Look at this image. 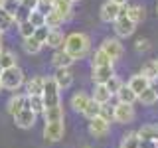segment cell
<instances>
[{
    "instance_id": "35",
    "label": "cell",
    "mask_w": 158,
    "mask_h": 148,
    "mask_svg": "<svg viewBox=\"0 0 158 148\" xmlns=\"http://www.w3.org/2000/svg\"><path fill=\"white\" fill-rule=\"evenodd\" d=\"M18 34H20V38H32L34 36V30H36V28H34L32 26V22H30V20H26V22H20L18 24Z\"/></svg>"
},
{
    "instance_id": "4",
    "label": "cell",
    "mask_w": 158,
    "mask_h": 148,
    "mask_svg": "<svg viewBox=\"0 0 158 148\" xmlns=\"http://www.w3.org/2000/svg\"><path fill=\"white\" fill-rule=\"evenodd\" d=\"M44 140L49 142V144H56V142L63 140L65 136V122L59 121V122H46L44 125V132H42Z\"/></svg>"
},
{
    "instance_id": "47",
    "label": "cell",
    "mask_w": 158,
    "mask_h": 148,
    "mask_svg": "<svg viewBox=\"0 0 158 148\" xmlns=\"http://www.w3.org/2000/svg\"><path fill=\"white\" fill-rule=\"evenodd\" d=\"M111 2L118 4V6H127V4H128V0H111Z\"/></svg>"
},
{
    "instance_id": "20",
    "label": "cell",
    "mask_w": 158,
    "mask_h": 148,
    "mask_svg": "<svg viewBox=\"0 0 158 148\" xmlns=\"http://www.w3.org/2000/svg\"><path fill=\"white\" fill-rule=\"evenodd\" d=\"M128 87L132 89V91L136 93V95H140L144 89H148V85H150V81L144 77V75H140V73H135V75H131V79H128V83H127Z\"/></svg>"
},
{
    "instance_id": "24",
    "label": "cell",
    "mask_w": 158,
    "mask_h": 148,
    "mask_svg": "<svg viewBox=\"0 0 158 148\" xmlns=\"http://www.w3.org/2000/svg\"><path fill=\"white\" fill-rule=\"evenodd\" d=\"M65 118V111H63V105H57V107H49L44 111V121L46 122H59Z\"/></svg>"
},
{
    "instance_id": "10",
    "label": "cell",
    "mask_w": 158,
    "mask_h": 148,
    "mask_svg": "<svg viewBox=\"0 0 158 148\" xmlns=\"http://www.w3.org/2000/svg\"><path fill=\"white\" fill-rule=\"evenodd\" d=\"M121 12H123V6L107 0V2L101 6V10H99V18H101V22H105V24H113L118 16H121Z\"/></svg>"
},
{
    "instance_id": "7",
    "label": "cell",
    "mask_w": 158,
    "mask_h": 148,
    "mask_svg": "<svg viewBox=\"0 0 158 148\" xmlns=\"http://www.w3.org/2000/svg\"><path fill=\"white\" fill-rule=\"evenodd\" d=\"M115 73V63H109V65H101V67H91V81L93 85H105Z\"/></svg>"
},
{
    "instance_id": "52",
    "label": "cell",
    "mask_w": 158,
    "mask_h": 148,
    "mask_svg": "<svg viewBox=\"0 0 158 148\" xmlns=\"http://www.w3.org/2000/svg\"><path fill=\"white\" fill-rule=\"evenodd\" d=\"M156 14H158V2H156Z\"/></svg>"
},
{
    "instance_id": "31",
    "label": "cell",
    "mask_w": 158,
    "mask_h": 148,
    "mask_svg": "<svg viewBox=\"0 0 158 148\" xmlns=\"http://www.w3.org/2000/svg\"><path fill=\"white\" fill-rule=\"evenodd\" d=\"M138 103H142L144 107H152V105H156V103H158V95L152 91L150 87H148V89H144V91L138 95Z\"/></svg>"
},
{
    "instance_id": "26",
    "label": "cell",
    "mask_w": 158,
    "mask_h": 148,
    "mask_svg": "<svg viewBox=\"0 0 158 148\" xmlns=\"http://www.w3.org/2000/svg\"><path fill=\"white\" fill-rule=\"evenodd\" d=\"M65 24V20H63V16L59 12H56V10H49V12L46 14V26L49 30H61V26Z\"/></svg>"
},
{
    "instance_id": "32",
    "label": "cell",
    "mask_w": 158,
    "mask_h": 148,
    "mask_svg": "<svg viewBox=\"0 0 158 148\" xmlns=\"http://www.w3.org/2000/svg\"><path fill=\"white\" fill-rule=\"evenodd\" d=\"M140 75H144L148 81H150L152 77H156L158 75V69H156V65H154V59H148V61H144L142 63V67H140Z\"/></svg>"
},
{
    "instance_id": "28",
    "label": "cell",
    "mask_w": 158,
    "mask_h": 148,
    "mask_svg": "<svg viewBox=\"0 0 158 148\" xmlns=\"http://www.w3.org/2000/svg\"><path fill=\"white\" fill-rule=\"evenodd\" d=\"M28 107L32 109L36 115H44V111H46L44 97H42V95H28Z\"/></svg>"
},
{
    "instance_id": "13",
    "label": "cell",
    "mask_w": 158,
    "mask_h": 148,
    "mask_svg": "<svg viewBox=\"0 0 158 148\" xmlns=\"http://www.w3.org/2000/svg\"><path fill=\"white\" fill-rule=\"evenodd\" d=\"M89 103H91V95L87 91H75L71 95V99H69V107L75 113H79V115H83V111L87 109Z\"/></svg>"
},
{
    "instance_id": "2",
    "label": "cell",
    "mask_w": 158,
    "mask_h": 148,
    "mask_svg": "<svg viewBox=\"0 0 158 148\" xmlns=\"http://www.w3.org/2000/svg\"><path fill=\"white\" fill-rule=\"evenodd\" d=\"M0 81H2V87L6 89V91H14V93H16L18 89L24 85V81H26V75H24V71L16 65V67L4 69L2 75H0Z\"/></svg>"
},
{
    "instance_id": "14",
    "label": "cell",
    "mask_w": 158,
    "mask_h": 148,
    "mask_svg": "<svg viewBox=\"0 0 158 148\" xmlns=\"http://www.w3.org/2000/svg\"><path fill=\"white\" fill-rule=\"evenodd\" d=\"M52 79L56 81V85L59 87V91H65V89H69L73 85V73H71V69H56L53 71V75H52Z\"/></svg>"
},
{
    "instance_id": "18",
    "label": "cell",
    "mask_w": 158,
    "mask_h": 148,
    "mask_svg": "<svg viewBox=\"0 0 158 148\" xmlns=\"http://www.w3.org/2000/svg\"><path fill=\"white\" fill-rule=\"evenodd\" d=\"M136 134H138V138L158 142V122H148V125H142L136 130Z\"/></svg>"
},
{
    "instance_id": "5",
    "label": "cell",
    "mask_w": 158,
    "mask_h": 148,
    "mask_svg": "<svg viewBox=\"0 0 158 148\" xmlns=\"http://www.w3.org/2000/svg\"><path fill=\"white\" fill-rule=\"evenodd\" d=\"M99 47L107 53V57L111 59L113 63L118 61V59L123 57V53H125V46L121 43V39H118V38H105Z\"/></svg>"
},
{
    "instance_id": "3",
    "label": "cell",
    "mask_w": 158,
    "mask_h": 148,
    "mask_svg": "<svg viewBox=\"0 0 158 148\" xmlns=\"http://www.w3.org/2000/svg\"><path fill=\"white\" fill-rule=\"evenodd\" d=\"M42 97H44V103H46V109L61 105V91H59V87L56 85V81L52 77H46V85H44Z\"/></svg>"
},
{
    "instance_id": "19",
    "label": "cell",
    "mask_w": 158,
    "mask_h": 148,
    "mask_svg": "<svg viewBox=\"0 0 158 148\" xmlns=\"http://www.w3.org/2000/svg\"><path fill=\"white\" fill-rule=\"evenodd\" d=\"M44 85H46V77L44 75H34L26 83V95H42Z\"/></svg>"
},
{
    "instance_id": "11",
    "label": "cell",
    "mask_w": 158,
    "mask_h": 148,
    "mask_svg": "<svg viewBox=\"0 0 158 148\" xmlns=\"http://www.w3.org/2000/svg\"><path fill=\"white\" fill-rule=\"evenodd\" d=\"M28 107V95L26 93H12V97L8 99V103H6V111H8V115H12V117H16L22 109H26Z\"/></svg>"
},
{
    "instance_id": "56",
    "label": "cell",
    "mask_w": 158,
    "mask_h": 148,
    "mask_svg": "<svg viewBox=\"0 0 158 148\" xmlns=\"http://www.w3.org/2000/svg\"><path fill=\"white\" fill-rule=\"evenodd\" d=\"M16 2H22V0H16Z\"/></svg>"
},
{
    "instance_id": "40",
    "label": "cell",
    "mask_w": 158,
    "mask_h": 148,
    "mask_svg": "<svg viewBox=\"0 0 158 148\" xmlns=\"http://www.w3.org/2000/svg\"><path fill=\"white\" fill-rule=\"evenodd\" d=\"M150 47H152V43H150V39H146V38H138L136 42H135V49H136L138 53L150 51Z\"/></svg>"
},
{
    "instance_id": "23",
    "label": "cell",
    "mask_w": 158,
    "mask_h": 148,
    "mask_svg": "<svg viewBox=\"0 0 158 148\" xmlns=\"http://www.w3.org/2000/svg\"><path fill=\"white\" fill-rule=\"evenodd\" d=\"M18 65V56L12 51V49H6L4 47L0 51V69H10V67H16Z\"/></svg>"
},
{
    "instance_id": "17",
    "label": "cell",
    "mask_w": 158,
    "mask_h": 148,
    "mask_svg": "<svg viewBox=\"0 0 158 148\" xmlns=\"http://www.w3.org/2000/svg\"><path fill=\"white\" fill-rule=\"evenodd\" d=\"M125 10H127V18L132 20L135 24H140L146 18V8L140 6V4H127Z\"/></svg>"
},
{
    "instance_id": "27",
    "label": "cell",
    "mask_w": 158,
    "mask_h": 148,
    "mask_svg": "<svg viewBox=\"0 0 158 148\" xmlns=\"http://www.w3.org/2000/svg\"><path fill=\"white\" fill-rule=\"evenodd\" d=\"M22 47H24V51H26L28 56H38V53L42 51L44 43L38 42V39L32 36V38H24V39H22Z\"/></svg>"
},
{
    "instance_id": "41",
    "label": "cell",
    "mask_w": 158,
    "mask_h": 148,
    "mask_svg": "<svg viewBox=\"0 0 158 148\" xmlns=\"http://www.w3.org/2000/svg\"><path fill=\"white\" fill-rule=\"evenodd\" d=\"M30 14H32V10H28V8H24L22 4H20V8L16 10V14H14V20H16V26L20 22H26V20L30 18Z\"/></svg>"
},
{
    "instance_id": "33",
    "label": "cell",
    "mask_w": 158,
    "mask_h": 148,
    "mask_svg": "<svg viewBox=\"0 0 158 148\" xmlns=\"http://www.w3.org/2000/svg\"><path fill=\"white\" fill-rule=\"evenodd\" d=\"M123 85H125V83H123V79L118 77V75H113V77H111V79H109V81L105 83V87L109 89V93L113 95V99H115V95L118 93V89H121Z\"/></svg>"
},
{
    "instance_id": "54",
    "label": "cell",
    "mask_w": 158,
    "mask_h": 148,
    "mask_svg": "<svg viewBox=\"0 0 158 148\" xmlns=\"http://www.w3.org/2000/svg\"><path fill=\"white\" fill-rule=\"evenodd\" d=\"M71 2H73V4H75V2H79V0H71Z\"/></svg>"
},
{
    "instance_id": "12",
    "label": "cell",
    "mask_w": 158,
    "mask_h": 148,
    "mask_svg": "<svg viewBox=\"0 0 158 148\" xmlns=\"http://www.w3.org/2000/svg\"><path fill=\"white\" fill-rule=\"evenodd\" d=\"M12 118H14V122H16L18 128H24V130H28V128H34L38 115H36V113H34L30 107H26V109H22V111H20L16 117H12Z\"/></svg>"
},
{
    "instance_id": "45",
    "label": "cell",
    "mask_w": 158,
    "mask_h": 148,
    "mask_svg": "<svg viewBox=\"0 0 158 148\" xmlns=\"http://www.w3.org/2000/svg\"><path fill=\"white\" fill-rule=\"evenodd\" d=\"M138 148H156V142H152V140H144V138H140V142H138Z\"/></svg>"
},
{
    "instance_id": "44",
    "label": "cell",
    "mask_w": 158,
    "mask_h": 148,
    "mask_svg": "<svg viewBox=\"0 0 158 148\" xmlns=\"http://www.w3.org/2000/svg\"><path fill=\"white\" fill-rule=\"evenodd\" d=\"M20 4H22L24 8H28V10L34 12V10H38V6H40V0H22Z\"/></svg>"
},
{
    "instance_id": "42",
    "label": "cell",
    "mask_w": 158,
    "mask_h": 148,
    "mask_svg": "<svg viewBox=\"0 0 158 148\" xmlns=\"http://www.w3.org/2000/svg\"><path fill=\"white\" fill-rule=\"evenodd\" d=\"M48 36H49V28L46 26V24H44V26H40V28H36V30H34V38H36L38 42H42V43H46Z\"/></svg>"
},
{
    "instance_id": "34",
    "label": "cell",
    "mask_w": 158,
    "mask_h": 148,
    "mask_svg": "<svg viewBox=\"0 0 158 148\" xmlns=\"http://www.w3.org/2000/svg\"><path fill=\"white\" fill-rule=\"evenodd\" d=\"M101 107H103V105H99V103H95V101L91 99V103H89L87 109L83 111V117H85L87 121H91V118L99 117V115H101Z\"/></svg>"
},
{
    "instance_id": "55",
    "label": "cell",
    "mask_w": 158,
    "mask_h": 148,
    "mask_svg": "<svg viewBox=\"0 0 158 148\" xmlns=\"http://www.w3.org/2000/svg\"><path fill=\"white\" fill-rule=\"evenodd\" d=\"M0 75H2V69H0Z\"/></svg>"
},
{
    "instance_id": "21",
    "label": "cell",
    "mask_w": 158,
    "mask_h": 148,
    "mask_svg": "<svg viewBox=\"0 0 158 148\" xmlns=\"http://www.w3.org/2000/svg\"><path fill=\"white\" fill-rule=\"evenodd\" d=\"M115 99H117L118 103H127V105H135V103L138 101V95H136V93H135V91H132V89H131V87H128L127 83H125V85H123L121 89H118V93L115 95Z\"/></svg>"
},
{
    "instance_id": "50",
    "label": "cell",
    "mask_w": 158,
    "mask_h": 148,
    "mask_svg": "<svg viewBox=\"0 0 158 148\" xmlns=\"http://www.w3.org/2000/svg\"><path fill=\"white\" fill-rule=\"evenodd\" d=\"M2 89H4V87H2V81H0V93H2Z\"/></svg>"
},
{
    "instance_id": "43",
    "label": "cell",
    "mask_w": 158,
    "mask_h": 148,
    "mask_svg": "<svg viewBox=\"0 0 158 148\" xmlns=\"http://www.w3.org/2000/svg\"><path fill=\"white\" fill-rule=\"evenodd\" d=\"M53 4H56V0H40V6H38V10L42 14H48L49 10L53 8Z\"/></svg>"
},
{
    "instance_id": "6",
    "label": "cell",
    "mask_w": 158,
    "mask_h": 148,
    "mask_svg": "<svg viewBox=\"0 0 158 148\" xmlns=\"http://www.w3.org/2000/svg\"><path fill=\"white\" fill-rule=\"evenodd\" d=\"M136 118L135 105H127V103H115V122L117 125H131Z\"/></svg>"
},
{
    "instance_id": "8",
    "label": "cell",
    "mask_w": 158,
    "mask_h": 148,
    "mask_svg": "<svg viewBox=\"0 0 158 148\" xmlns=\"http://www.w3.org/2000/svg\"><path fill=\"white\" fill-rule=\"evenodd\" d=\"M87 130H89V134H91V136L103 138V136H107L109 132H111V122L105 121L103 117H95V118H91V121H89Z\"/></svg>"
},
{
    "instance_id": "53",
    "label": "cell",
    "mask_w": 158,
    "mask_h": 148,
    "mask_svg": "<svg viewBox=\"0 0 158 148\" xmlns=\"http://www.w3.org/2000/svg\"><path fill=\"white\" fill-rule=\"evenodd\" d=\"M81 148H93V146H81Z\"/></svg>"
},
{
    "instance_id": "1",
    "label": "cell",
    "mask_w": 158,
    "mask_h": 148,
    "mask_svg": "<svg viewBox=\"0 0 158 148\" xmlns=\"http://www.w3.org/2000/svg\"><path fill=\"white\" fill-rule=\"evenodd\" d=\"M63 49H65L75 61L85 59L89 56V51H91V38H89L85 32H69L65 36Z\"/></svg>"
},
{
    "instance_id": "37",
    "label": "cell",
    "mask_w": 158,
    "mask_h": 148,
    "mask_svg": "<svg viewBox=\"0 0 158 148\" xmlns=\"http://www.w3.org/2000/svg\"><path fill=\"white\" fill-rule=\"evenodd\" d=\"M12 26H16V20L10 16V14H6V12H0V30L6 32V30H10Z\"/></svg>"
},
{
    "instance_id": "16",
    "label": "cell",
    "mask_w": 158,
    "mask_h": 148,
    "mask_svg": "<svg viewBox=\"0 0 158 148\" xmlns=\"http://www.w3.org/2000/svg\"><path fill=\"white\" fill-rule=\"evenodd\" d=\"M65 36L67 34H63V30H49V36L44 46H48L52 49H61L63 43H65Z\"/></svg>"
},
{
    "instance_id": "30",
    "label": "cell",
    "mask_w": 158,
    "mask_h": 148,
    "mask_svg": "<svg viewBox=\"0 0 158 148\" xmlns=\"http://www.w3.org/2000/svg\"><path fill=\"white\" fill-rule=\"evenodd\" d=\"M138 142H140V138H138L136 130L135 132H127V134L121 136V144H118V148H138Z\"/></svg>"
},
{
    "instance_id": "48",
    "label": "cell",
    "mask_w": 158,
    "mask_h": 148,
    "mask_svg": "<svg viewBox=\"0 0 158 148\" xmlns=\"http://www.w3.org/2000/svg\"><path fill=\"white\" fill-rule=\"evenodd\" d=\"M4 49V38H0V51Z\"/></svg>"
},
{
    "instance_id": "22",
    "label": "cell",
    "mask_w": 158,
    "mask_h": 148,
    "mask_svg": "<svg viewBox=\"0 0 158 148\" xmlns=\"http://www.w3.org/2000/svg\"><path fill=\"white\" fill-rule=\"evenodd\" d=\"M91 99L99 105H107V103H111L113 95L109 93V89L105 85H95L93 87V93H91Z\"/></svg>"
},
{
    "instance_id": "38",
    "label": "cell",
    "mask_w": 158,
    "mask_h": 148,
    "mask_svg": "<svg viewBox=\"0 0 158 148\" xmlns=\"http://www.w3.org/2000/svg\"><path fill=\"white\" fill-rule=\"evenodd\" d=\"M99 117H103L109 122H115V105H111V103L103 105L101 107V115H99Z\"/></svg>"
},
{
    "instance_id": "29",
    "label": "cell",
    "mask_w": 158,
    "mask_h": 148,
    "mask_svg": "<svg viewBox=\"0 0 158 148\" xmlns=\"http://www.w3.org/2000/svg\"><path fill=\"white\" fill-rule=\"evenodd\" d=\"M109 63H113V61L107 57V53L101 47H97L91 56V67H101V65H109Z\"/></svg>"
},
{
    "instance_id": "36",
    "label": "cell",
    "mask_w": 158,
    "mask_h": 148,
    "mask_svg": "<svg viewBox=\"0 0 158 148\" xmlns=\"http://www.w3.org/2000/svg\"><path fill=\"white\" fill-rule=\"evenodd\" d=\"M0 6H2V12H6L14 18L16 10L20 8V2H16V0H0Z\"/></svg>"
},
{
    "instance_id": "15",
    "label": "cell",
    "mask_w": 158,
    "mask_h": 148,
    "mask_svg": "<svg viewBox=\"0 0 158 148\" xmlns=\"http://www.w3.org/2000/svg\"><path fill=\"white\" fill-rule=\"evenodd\" d=\"M75 63V59H73L65 49H53V56H52V65L56 69H71V65Z\"/></svg>"
},
{
    "instance_id": "49",
    "label": "cell",
    "mask_w": 158,
    "mask_h": 148,
    "mask_svg": "<svg viewBox=\"0 0 158 148\" xmlns=\"http://www.w3.org/2000/svg\"><path fill=\"white\" fill-rule=\"evenodd\" d=\"M154 65H156V69H158V57H154Z\"/></svg>"
},
{
    "instance_id": "46",
    "label": "cell",
    "mask_w": 158,
    "mask_h": 148,
    "mask_svg": "<svg viewBox=\"0 0 158 148\" xmlns=\"http://www.w3.org/2000/svg\"><path fill=\"white\" fill-rule=\"evenodd\" d=\"M148 87H150V89H152V91H154V93H156V95H158V75L150 79V85H148Z\"/></svg>"
},
{
    "instance_id": "39",
    "label": "cell",
    "mask_w": 158,
    "mask_h": 148,
    "mask_svg": "<svg viewBox=\"0 0 158 148\" xmlns=\"http://www.w3.org/2000/svg\"><path fill=\"white\" fill-rule=\"evenodd\" d=\"M30 22H32V26L34 28H40V26H44L46 24V14H42L40 10H34L32 14H30Z\"/></svg>"
},
{
    "instance_id": "9",
    "label": "cell",
    "mask_w": 158,
    "mask_h": 148,
    "mask_svg": "<svg viewBox=\"0 0 158 148\" xmlns=\"http://www.w3.org/2000/svg\"><path fill=\"white\" fill-rule=\"evenodd\" d=\"M113 30H115V34H117L118 39H121V38H128V36L135 34L136 24L132 22V20H128L127 16H118L115 22H113Z\"/></svg>"
},
{
    "instance_id": "25",
    "label": "cell",
    "mask_w": 158,
    "mask_h": 148,
    "mask_svg": "<svg viewBox=\"0 0 158 148\" xmlns=\"http://www.w3.org/2000/svg\"><path fill=\"white\" fill-rule=\"evenodd\" d=\"M53 10L61 14L65 22L73 18V2H71V0H56V4H53Z\"/></svg>"
},
{
    "instance_id": "51",
    "label": "cell",
    "mask_w": 158,
    "mask_h": 148,
    "mask_svg": "<svg viewBox=\"0 0 158 148\" xmlns=\"http://www.w3.org/2000/svg\"><path fill=\"white\" fill-rule=\"evenodd\" d=\"M0 38H4V32H2V30H0Z\"/></svg>"
}]
</instances>
